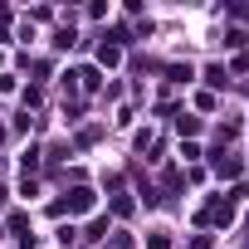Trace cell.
<instances>
[{"instance_id":"obj_1","label":"cell","mask_w":249,"mask_h":249,"mask_svg":"<svg viewBox=\"0 0 249 249\" xmlns=\"http://www.w3.org/2000/svg\"><path fill=\"white\" fill-rule=\"evenodd\" d=\"M64 210H69V215H83V210H93V191H88V186H73V191H69V196L54 205V215H64Z\"/></svg>"},{"instance_id":"obj_6","label":"cell","mask_w":249,"mask_h":249,"mask_svg":"<svg viewBox=\"0 0 249 249\" xmlns=\"http://www.w3.org/2000/svg\"><path fill=\"white\" fill-rule=\"evenodd\" d=\"M78 78H83V88H98L103 78H98V69H78Z\"/></svg>"},{"instance_id":"obj_5","label":"cell","mask_w":249,"mask_h":249,"mask_svg":"<svg viewBox=\"0 0 249 249\" xmlns=\"http://www.w3.org/2000/svg\"><path fill=\"white\" fill-rule=\"evenodd\" d=\"M225 44H230V49H239V44H249V35H244V30H225Z\"/></svg>"},{"instance_id":"obj_8","label":"cell","mask_w":249,"mask_h":249,"mask_svg":"<svg viewBox=\"0 0 249 249\" xmlns=\"http://www.w3.org/2000/svg\"><path fill=\"white\" fill-rule=\"evenodd\" d=\"M0 234H5V230H0Z\"/></svg>"},{"instance_id":"obj_3","label":"cell","mask_w":249,"mask_h":249,"mask_svg":"<svg viewBox=\"0 0 249 249\" xmlns=\"http://www.w3.org/2000/svg\"><path fill=\"white\" fill-rule=\"evenodd\" d=\"M215 171H220V176H239V157H225V152H215Z\"/></svg>"},{"instance_id":"obj_7","label":"cell","mask_w":249,"mask_h":249,"mask_svg":"<svg viewBox=\"0 0 249 249\" xmlns=\"http://www.w3.org/2000/svg\"><path fill=\"white\" fill-rule=\"evenodd\" d=\"M0 200H5V186H0Z\"/></svg>"},{"instance_id":"obj_4","label":"cell","mask_w":249,"mask_h":249,"mask_svg":"<svg viewBox=\"0 0 249 249\" xmlns=\"http://www.w3.org/2000/svg\"><path fill=\"white\" fill-rule=\"evenodd\" d=\"M176 127H181V137H196L200 132V117H176Z\"/></svg>"},{"instance_id":"obj_2","label":"cell","mask_w":249,"mask_h":249,"mask_svg":"<svg viewBox=\"0 0 249 249\" xmlns=\"http://www.w3.org/2000/svg\"><path fill=\"white\" fill-rule=\"evenodd\" d=\"M98 64H107V69L122 64V44H107V39H103V44H98Z\"/></svg>"}]
</instances>
